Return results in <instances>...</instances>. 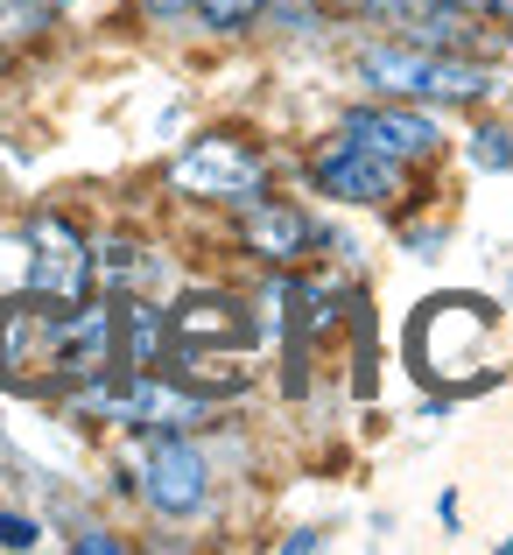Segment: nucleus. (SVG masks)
<instances>
[{
    "instance_id": "obj_1",
    "label": "nucleus",
    "mask_w": 513,
    "mask_h": 555,
    "mask_svg": "<svg viewBox=\"0 0 513 555\" xmlns=\"http://www.w3.org/2000/svg\"><path fill=\"white\" fill-rule=\"evenodd\" d=\"M500 324V302L492 296H429L415 317H408V373L429 393H492L500 387V366H486V338Z\"/></svg>"
},
{
    "instance_id": "obj_2",
    "label": "nucleus",
    "mask_w": 513,
    "mask_h": 555,
    "mask_svg": "<svg viewBox=\"0 0 513 555\" xmlns=\"http://www.w3.org/2000/svg\"><path fill=\"white\" fill-rule=\"evenodd\" d=\"M351 78L380 99H415V106H486L500 92L486 56L472 50H422V42L380 36L351 56Z\"/></svg>"
},
{
    "instance_id": "obj_3",
    "label": "nucleus",
    "mask_w": 513,
    "mask_h": 555,
    "mask_svg": "<svg viewBox=\"0 0 513 555\" xmlns=\"http://www.w3.org/2000/svg\"><path fill=\"white\" fill-rule=\"evenodd\" d=\"M163 183H169V197H183V204H226V211H246L254 197L274 190V163H268V149H254L246 134L211 127V134L183 141V155L163 169Z\"/></svg>"
},
{
    "instance_id": "obj_4",
    "label": "nucleus",
    "mask_w": 513,
    "mask_h": 555,
    "mask_svg": "<svg viewBox=\"0 0 513 555\" xmlns=\"http://www.w3.org/2000/svg\"><path fill=\"white\" fill-rule=\"evenodd\" d=\"M64 310L28 288L0 296V393L22 401H56L64 393Z\"/></svg>"
},
{
    "instance_id": "obj_5",
    "label": "nucleus",
    "mask_w": 513,
    "mask_h": 555,
    "mask_svg": "<svg viewBox=\"0 0 513 555\" xmlns=\"http://www.w3.org/2000/svg\"><path fill=\"white\" fill-rule=\"evenodd\" d=\"M134 492L155 520H197L211 514V450L197 436H134Z\"/></svg>"
},
{
    "instance_id": "obj_6",
    "label": "nucleus",
    "mask_w": 513,
    "mask_h": 555,
    "mask_svg": "<svg viewBox=\"0 0 513 555\" xmlns=\"http://www.w3.org/2000/svg\"><path fill=\"white\" fill-rule=\"evenodd\" d=\"M408 177H415V169L387 163V155L359 149V141H345V134H324L310 155H303V183H310L317 197L345 204V211H401Z\"/></svg>"
},
{
    "instance_id": "obj_7",
    "label": "nucleus",
    "mask_w": 513,
    "mask_h": 555,
    "mask_svg": "<svg viewBox=\"0 0 513 555\" xmlns=\"http://www.w3.org/2000/svg\"><path fill=\"white\" fill-rule=\"evenodd\" d=\"M338 134L359 141V149H373V155H387V163H401V169H422V163L444 155V120H436L429 106H415V99L365 92L359 106L338 113Z\"/></svg>"
},
{
    "instance_id": "obj_8",
    "label": "nucleus",
    "mask_w": 513,
    "mask_h": 555,
    "mask_svg": "<svg viewBox=\"0 0 513 555\" xmlns=\"http://www.w3.org/2000/svg\"><path fill=\"white\" fill-rule=\"evenodd\" d=\"M22 246H28V268H22L28 296H42V302L92 296V240H85V225H70L64 211H36L22 225Z\"/></svg>"
},
{
    "instance_id": "obj_9",
    "label": "nucleus",
    "mask_w": 513,
    "mask_h": 555,
    "mask_svg": "<svg viewBox=\"0 0 513 555\" xmlns=\"http://www.w3.org/2000/svg\"><path fill=\"white\" fill-rule=\"evenodd\" d=\"M163 310H169V352H254L268 338L260 310L232 288H190Z\"/></svg>"
},
{
    "instance_id": "obj_10",
    "label": "nucleus",
    "mask_w": 513,
    "mask_h": 555,
    "mask_svg": "<svg viewBox=\"0 0 513 555\" xmlns=\"http://www.w3.org/2000/svg\"><path fill=\"white\" fill-rule=\"evenodd\" d=\"M317 246H338V232L324 225V218H310V204L296 197H254L240 211V254L260 260V268H296V260H310Z\"/></svg>"
},
{
    "instance_id": "obj_11",
    "label": "nucleus",
    "mask_w": 513,
    "mask_h": 555,
    "mask_svg": "<svg viewBox=\"0 0 513 555\" xmlns=\"http://www.w3.org/2000/svg\"><path fill=\"white\" fill-rule=\"evenodd\" d=\"M70 14V0H0V50L22 56L28 42H42Z\"/></svg>"
},
{
    "instance_id": "obj_12",
    "label": "nucleus",
    "mask_w": 513,
    "mask_h": 555,
    "mask_svg": "<svg viewBox=\"0 0 513 555\" xmlns=\"http://www.w3.org/2000/svg\"><path fill=\"white\" fill-rule=\"evenodd\" d=\"M274 0H190V28L204 36H246V28L268 22Z\"/></svg>"
},
{
    "instance_id": "obj_13",
    "label": "nucleus",
    "mask_w": 513,
    "mask_h": 555,
    "mask_svg": "<svg viewBox=\"0 0 513 555\" xmlns=\"http://www.w3.org/2000/svg\"><path fill=\"white\" fill-rule=\"evenodd\" d=\"M464 155H472L478 177H506V169H513V127L478 120V127H472V141H464Z\"/></svg>"
},
{
    "instance_id": "obj_14",
    "label": "nucleus",
    "mask_w": 513,
    "mask_h": 555,
    "mask_svg": "<svg viewBox=\"0 0 513 555\" xmlns=\"http://www.w3.org/2000/svg\"><path fill=\"white\" fill-rule=\"evenodd\" d=\"M64 548H78V555H127V534H113L106 520H78V528L64 534Z\"/></svg>"
},
{
    "instance_id": "obj_15",
    "label": "nucleus",
    "mask_w": 513,
    "mask_h": 555,
    "mask_svg": "<svg viewBox=\"0 0 513 555\" xmlns=\"http://www.w3.org/2000/svg\"><path fill=\"white\" fill-rule=\"evenodd\" d=\"M0 548H14V555L42 548V520L22 514V506H0Z\"/></svg>"
},
{
    "instance_id": "obj_16",
    "label": "nucleus",
    "mask_w": 513,
    "mask_h": 555,
    "mask_svg": "<svg viewBox=\"0 0 513 555\" xmlns=\"http://www.w3.org/2000/svg\"><path fill=\"white\" fill-rule=\"evenodd\" d=\"M401 240H408V246H415V254H422V260H429V254H436V246H444V225H408V232H401Z\"/></svg>"
},
{
    "instance_id": "obj_17",
    "label": "nucleus",
    "mask_w": 513,
    "mask_h": 555,
    "mask_svg": "<svg viewBox=\"0 0 513 555\" xmlns=\"http://www.w3.org/2000/svg\"><path fill=\"white\" fill-rule=\"evenodd\" d=\"M324 542H331L324 528H296V534H282V548H288V555H303V548H324Z\"/></svg>"
},
{
    "instance_id": "obj_18",
    "label": "nucleus",
    "mask_w": 513,
    "mask_h": 555,
    "mask_svg": "<svg viewBox=\"0 0 513 555\" xmlns=\"http://www.w3.org/2000/svg\"><path fill=\"white\" fill-rule=\"evenodd\" d=\"M450 8H464V14H486V22H492V14H500V0H450Z\"/></svg>"
},
{
    "instance_id": "obj_19",
    "label": "nucleus",
    "mask_w": 513,
    "mask_h": 555,
    "mask_svg": "<svg viewBox=\"0 0 513 555\" xmlns=\"http://www.w3.org/2000/svg\"><path fill=\"white\" fill-rule=\"evenodd\" d=\"M8 70H14V56H8V50H0V78H8Z\"/></svg>"
},
{
    "instance_id": "obj_20",
    "label": "nucleus",
    "mask_w": 513,
    "mask_h": 555,
    "mask_svg": "<svg viewBox=\"0 0 513 555\" xmlns=\"http://www.w3.org/2000/svg\"><path fill=\"white\" fill-rule=\"evenodd\" d=\"M506 42H513V22H506Z\"/></svg>"
}]
</instances>
